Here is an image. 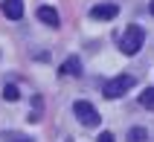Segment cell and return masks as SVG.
Here are the masks:
<instances>
[{"label":"cell","mask_w":154,"mask_h":142,"mask_svg":"<svg viewBox=\"0 0 154 142\" xmlns=\"http://www.w3.org/2000/svg\"><path fill=\"white\" fill-rule=\"evenodd\" d=\"M143 41H146L143 26L131 23V26H125V32H122V38H119V50L125 52V55H137L140 47H143Z\"/></svg>","instance_id":"1"},{"label":"cell","mask_w":154,"mask_h":142,"mask_svg":"<svg viewBox=\"0 0 154 142\" xmlns=\"http://www.w3.org/2000/svg\"><path fill=\"white\" fill-rule=\"evenodd\" d=\"M134 81H137V78L128 75V73H125V75H116V78H111V81L102 84V96H105V99H119V96H125V93L134 87Z\"/></svg>","instance_id":"2"},{"label":"cell","mask_w":154,"mask_h":142,"mask_svg":"<svg viewBox=\"0 0 154 142\" xmlns=\"http://www.w3.org/2000/svg\"><path fill=\"white\" fill-rule=\"evenodd\" d=\"M73 113L79 116V125H85V128H96V125H102V116H99V110H96L90 101H85V99L73 101Z\"/></svg>","instance_id":"3"},{"label":"cell","mask_w":154,"mask_h":142,"mask_svg":"<svg viewBox=\"0 0 154 142\" xmlns=\"http://www.w3.org/2000/svg\"><path fill=\"white\" fill-rule=\"evenodd\" d=\"M116 15H119V6L116 3H99V6L90 9V17L93 20H113Z\"/></svg>","instance_id":"4"},{"label":"cell","mask_w":154,"mask_h":142,"mask_svg":"<svg viewBox=\"0 0 154 142\" xmlns=\"http://www.w3.org/2000/svg\"><path fill=\"white\" fill-rule=\"evenodd\" d=\"M0 12H3L9 20H20V17H23V0H3V3H0Z\"/></svg>","instance_id":"5"},{"label":"cell","mask_w":154,"mask_h":142,"mask_svg":"<svg viewBox=\"0 0 154 142\" xmlns=\"http://www.w3.org/2000/svg\"><path fill=\"white\" fill-rule=\"evenodd\" d=\"M38 20L47 23V26H52V29H58V23H61L58 12H55L52 6H41V9H38Z\"/></svg>","instance_id":"6"},{"label":"cell","mask_w":154,"mask_h":142,"mask_svg":"<svg viewBox=\"0 0 154 142\" xmlns=\"http://www.w3.org/2000/svg\"><path fill=\"white\" fill-rule=\"evenodd\" d=\"M79 73H82V61H79V55H70V58L58 67V75H79Z\"/></svg>","instance_id":"7"},{"label":"cell","mask_w":154,"mask_h":142,"mask_svg":"<svg viewBox=\"0 0 154 142\" xmlns=\"http://www.w3.org/2000/svg\"><path fill=\"white\" fill-rule=\"evenodd\" d=\"M128 142H148V131L146 128H131L128 131Z\"/></svg>","instance_id":"8"},{"label":"cell","mask_w":154,"mask_h":142,"mask_svg":"<svg viewBox=\"0 0 154 142\" xmlns=\"http://www.w3.org/2000/svg\"><path fill=\"white\" fill-rule=\"evenodd\" d=\"M140 104H143L146 110H154V87H148V90L140 93Z\"/></svg>","instance_id":"9"},{"label":"cell","mask_w":154,"mask_h":142,"mask_svg":"<svg viewBox=\"0 0 154 142\" xmlns=\"http://www.w3.org/2000/svg\"><path fill=\"white\" fill-rule=\"evenodd\" d=\"M17 96H20V93H17L15 84H6V87H3V99L6 101H17Z\"/></svg>","instance_id":"10"},{"label":"cell","mask_w":154,"mask_h":142,"mask_svg":"<svg viewBox=\"0 0 154 142\" xmlns=\"http://www.w3.org/2000/svg\"><path fill=\"white\" fill-rule=\"evenodd\" d=\"M96 142H113V134H111V131H102V136H99Z\"/></svg>","instance_id":"11"},{"label":"cell","mask_w":154,"mask_h":142,"mask_svg":"<svg viewBox=\"0 0 154 142\" xmlns=\"http://www.w3.org/2000/svg\"><path fill=\"white\" fill-rule=\"evenodd\" d=\"M17 142H32V139H17Z\"/></svg>","instance_id":"12"},{"label":"cell","mask_w":154,"mask_h":142,"mask_svg":"<svg viewBox=\"0 0 154 142\" xmlns=\"http://www.w3.org/2000/svg\"><path fill=\"white\" fill-rule=\"evenodd\" d=\"M151 15H154V0H151Z\"/></svg>","instance_id":"13"}]
</instances>
